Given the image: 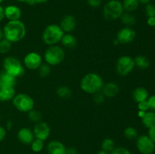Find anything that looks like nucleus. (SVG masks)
<instances>
[{
	"label": "nucleus",
	"mask_w": 155,
	"mask_h": 154,
	"mask_svg": "<svg viewBox=\"0 0 155 154\" xmlns=\"http://www.w3.org/2000/svg\"><path fill=\"white\" fill-rule=\"evenodd\" d=\"M66 149L64 145L58 140H52L47 146L48 154H66Z\"/></svg>",
	"instance_id": "f3484780"
},
{
	"label": "nucleus",
	"mask_w": 155,
	"mask_h": 154,
	"mask_svg": "<svg viewBox=\"0 0 155 154\" xmlns=\"http://www.w3.org/2000/svg\"><path fill=\"white\" fill-rule=\"evenodd\" d=\"M42 62V56L37 52H32L28 53L26 54L24 58V64L27 69L34 70V69H38V68L41 66Z\"/></svg>",
	"instance_id": "9d476101"
},
{
	"label": "nucleus",
	"mask_w": 155,
	"mask_h": 154,
	"mask_svg": "<svg viewBox=\"0 0 155 154\" xmlns=\"http://www.w3.org/2000/svg\"><path fill=\"white\" fill-rule=\"evenodd\" d=\"M104 85L102 78L95 72L85 75L80 81V88L86 93L94 95L101 91Z\"/></svg>",
	"instance_id": "f03ea898"
},
{
	"label": "nucleus",
	"mask_w": 155,
	"mask_h": 154,
	"mask_svg": "<svg viewBox=\"0 0 155 154\" xmlns=\"http://www.w3.org/2000/svg\"><path fill=\"white\" fill-rule=\"evenodd\" d=\"M150 1L151 0H139V2L142 3V4H148V3H149Z\"/></svg>",
	"instance_id": "49530a36"
},
{
	"label": "nucleus",
	"mask_w": 155,
	"mask_h": 154,
	"mask_svg": "<svg viewBox=\"0 0 155 154\" xmlns=\"http://www.w3.org/2000/svg\"><path fill=\"white\" fill-rule=\"evenodd\" d=\"M2 1H3V0H0V3H1Z\"/></svg>",
	"instance_id": "3c124183"
},
{
	"label": "nucleus",
	"mask_w": 155,
	"mask_h": 154,
	"mask_svg": "<svg viewBox=\"0 0 155 154\" xmlns=\"http://www.w3.org/2000/svg\"><path fill=\"white\" fill-rule=\"evenodd\" d=\"M136 37V33L135 30L129 27L120 29L117 33L116 39L119 43L129 44L133 42Z\"/></svg>",
	"instance_id": "9b49d317"
},
{
	"label": "nucleus",
	"mask_w": 155,
	"mask_h": 154,
	"mask_svg": "<svg viewBox=\"0 0 155 154\" xmlns=\"http://www.w3.org/2000/svg\"><path fill=\"white\" fill-rule=\"evenodd\" d=\"M15 96V87L0 88V101H11Z\"/></svg>",
	"instance_id": "aec40b11"
},
{
	"label": "nucleus",
	"mask_w": 155,
	"mask_h": 154,
	"mask_svg": "<svg viewBox=\"0 0 155 154\" xmlns=\"http://www.w3.org/2000/svg\"><path fill=\"white\" fill-rule=\"evenodd\" d=\"M138 108L139 110H142V111H147L148 110H149V104H148V100L138 103Z\"/></svg>",
	"instance_id": "c9c22d12"
},
{
	"label": "nucleus",
	"mask_w": 155,
	"mask_h": 154,
	"mask_svg": "<svg viewBox=\"0 0 155 154\" xmlns=\"http://www.w3.org/2000/svg\"><path fill=\"white\" fill-rule=\"evenodd\" d=\"M134 67V59L130 56H122L119 57L116 63V72L121 76L129 75Z\"/></svg>",
	"instance_id": "6e6552de"
},
{
	"label": "nucleus",
	"mask_w": 155,
	"mask_h": 154,
	"mask_svg": "<svg viewBox=\"0 0 155 154\" xmlns=\"http://www.w3.org/2000/svg\"><path fill=\"white\" fill-rule=\"evenodd\" d=\"M142 122L145 127L148 128L155 126V112H146L145 116L142 119Z\"/></svg>",
	"instance_id": "5701e85b"
},
{
	"label": "nucleus",
	"mask_w": 155,
	"mask_h": 154,
	"mask_svg": "<svg viewBox=\"0 0 155 154\" xmlns=\"http://www.w3.org/2000/svg\"><path fill=\"white\" fill-rule=\"evenodd\" d=\"M65 57V53L63 48L59 45H51L47 48L44 54V59L46 63L50 66H57L60 64Z\"/></svg>",
	"instance_id": "39448f33"
},
{
	"label": "nucleus",
	"mask_w": 155,
	"mask_h": 154,
	"mask_svg": "<svg viewBox=\"0 0 155 154\" xmlns=\"http://www.w3.org/2000/svg\"><path fill=\"white\" fill-rule=\"evenodd\" d=\"M104 98H105V96L104 95V94L101 91L98 92V93H95L93 95V100L96 104H101L102 103H104Z\"/></svg>",
	"instance_id": "72a5a7b5"
},
{
	"label": "nucleus",
	"mask_w": 155,
	"mask_h": 154,
	"mask_svg": "<svg viewBox=\"0 0 155 154\" xmlns=\"http://www.w3.org/2000/svg\"><path fill=\"white\" fill-rule=\"evenodd\" d=\"M133 98L137 104L142 101H147L148 98V91L143 87L136 88L133 91Z\"/></svg>",
	"instance_id": "6ab92c4d"
},
{
	"label": "nucleus",
	"mask_w": 155,
	"mask_h": 154,
	"mask_svg": "<svg viewBox=\"0 0 155 154\" xmlns=\"http://www.w3.org/2000/svg\"><path fill=\"white\" fill-rule=\"evenodd\" d=\"M11 48H12V42L5 38L0 40V53L1 54H6L10 51Z\"/></svg>",
	"instance_id": "7c9ffc66"
},
{
	"label": "nucleus",
	"mask_w": 155,
	"mask_h": 154,
	"mask_svg": "<svg viewBox=\"0 0 155 154\" xmlns=\"http://www.w3.org/2000/svg\"><path fill=\"white\" fill-rule=\"evenodd\" d=\"M136 146L142 154H151L155 149V143L148 135H141L137 137Z\"/></svg>",
	"instance_id": "1a4fd4ad"
},
{
	"label": "nucleus",
	"mask_w": 155,
	"mask_h": 154,
	"mask_svg": "<svg viewBox=\"0 0 155 154\" xmlns=\"http://www.w3.org/2000/svg\"><path fill=\"white\" fill-rule=\"evenodd\" d=\"M97 154H109V152H105V151H104L101 149V151H99V152H97Z\"/></svg>",
	"instance_id": "09e8293b"
},
{
	"label": "nucleus",
	"mask_w": 155,
	"mask_h": 154,
	"mask_svg": "<svg viewBox=\"0 0 155 154\" xmlns=\"http://www.w3.org/2000/svg\"><path fill=\"white\" fill-rule=\"evenodd\" d=\"M62 45L68 48H74L77 46V40L74 36H73L71 33H65L64 34L61 40Z\"/></svg>",
	"instance_id": "412c9836"
},
{
	"label": "nucleus",
	"mask_w": 155,
	"mask_h": 154,
	"mask_svg": "<svg viewBox=\"0 0 155 154\" xmlns=\"http://www.w3.org/2000/svg\"><path fill=\"white\" fill-rule=\"evenodd\" d=\"M27 113H28V118L30 119V121H32V122H36V123L41 122V119H42V115L39 111L33 110H33H30V111L28 112Z\"/></svg>",
	"instance_id": "c85d7f7f"
},
{
	"label": "nucleus",
	"mask_w": 155,
	"mask_h": 154,
	"mask_svg": "<svg viewBox=\"0 0 155 154\" xmlns=\"http://www.w3.org/2000/svg\"><path fill=\"white\" fill-rule=\"evenodd\" d=\"M17 136H18V139L21 143L27 145L31 144V143L35 139L33 131L28 128H21L18 131Z\"/></svg>",
	"instance_id": "4468645a"
},
{
	"label": "nucleus",
	"mask_w": 155,
	"mask_h": 154,
	"mask_svg": "<svg viewBox=\"0 0 155 154\" xmlns=\"http://www.w3.org/2000/svg\"><path fill=\"white\" fill-rule=\"evenodd\" d=\"M61 28L64 33H70L75 30L77 27V20L73 15H66L62 18L60 24Z\"/></svg>",
	"instance_id": "ddd939ff"
},
{
	"label": "nucleus",
	"mask_w": 155,
	"mask_h": 154,
	"mask_svg": "<svg viewBox=\"0 0 155 154\" xmlns=\"http://www.w3.org/2000/svg\"><path fill=\"white\" fill-rule=\"evenodd\" d=\"M145 14L148 16V18L151 17H155V5L149 4L148 3L145 6Z\"/></svg>",
	"instance_id": "473e14b6"
},
{
	"label": "nucleus",
	"mask_w": 155,
	"mask_h": 154,
	"mask_svg": "<svg viewBox=\"0 0 155 154\" xmlns=\"http://www.w3.org/2000/svg\"><path fill=\"white\" fill-rule=\"evenodd\" d=\"M12 103L17 110L24 113H28L34 107V101L27 94L20 93L15 95L12 99Z\"/></svg>",
	"instance_id": "0eeeda50"
},
{
	"label": "nucleus",
	"mask_w": 155,
	"mask_h": 154,
	"mask_svg": "<svg viewBox=\"0 0 155 154\" xmlns=\"http://www.w3.org/2000/svg\"><path fill=\"white\" fill-rule=\"evenodd\" d=\"M66 154H78V152L75 148L69 147L66 149Z\"/></svg>",
	"instance_id": "79ce46f5"
},
{
	"label": "nucleus",
	"mask_w": 155,
	"mask_h": 154,
	"mask_svg": "<svg viewBox=\"0 0 155 154\" xmlns=\"http://www.w3.org/2000/svg\"><path fill=\"white\" fill-rule=\"evenodd\" d=\"M31 149L33 152H39L42 150L44 147V141L39 139L35 138L33 141L31 143Z\"/></svg>",
	"instance_id": "2f4dec72"
},
{
	"label": "nucleus",
	"mask_w": 155,
	"mask_h": 154,
	"mask_svg": "<svg viewBox=\"0 0 155 154\" xmlns=\"http://www.w3.org/2000/svg\"><path fill=\"white\" fill-rule=\"evenodd\" d=\"M18 1H19V2H27V0H18Z\"/></svg>",
	"instance_id": "8fccbe9b"
},
{
	"label": "nucleus",
	"mask_w": 155,
	"mask_h": 154,
	"mask_svg": "<svg viewBox=\"0 0 155 154\" xmlns=\"http://www.w3.org/2000/svg\"><path fill=\"white\" fill-rule=\"evenodd\" d=\"M115 148V143L113 139L105 138L101 143V149L107 152H110Z\"/></svg>",
	"instance_id": "bb28decb"
},
{
	"label": "nucleus",
	"mask_w": 155,
	"mask_h": 154,
	"mask_svg": "<svg viewBox=\"0 0 155 154\" xmlns=\"http://www.w3.org/2000/svg\"><path fill=\"white\" fill-rule=\"evenodd\" d=\"M35 2L36 4H42V3H45L46 2H48V0H33Z\"/></svg>",
	"instance_id": "a18cd8bd"
},
{
	"label": "nucleus",
	"mask_w": 155,
	"mask_h": 154,
	"mask_svg": "<svg viewBox=\"0 0 155 154\" xmlns=\"http://www.w3.org/2000/svg\"><path fill=\"white\" fill-rule=\"evenodd\" d=\"M124 9L122 2L118 0H110L103 8V15L107 21H116L120 18Z\"/></svg>",
	"instance_id": "20e7f679"
},
{
	"label": "nucleus",
	"mask_w": 155,
	"mask_h": 154,
	"mask_svg": "<svg viewBox=\"0 0 155 154\" xmlns=\"http://www.w3.org/2000/svg\"><path fill=\"white\" fill-rule=\"evenodd\" d=\"M148 102L149 104V110L155 112V95H152L148 98Z\"/></svg>",
	"instance_id": "e433bc0d"
},
{
	"label": "nucleus",
	"mask_w": 155,
	"mask_h": 154,
	"mask_svg": "<svg viewBox=\"0 0 155 154\" xmlns=\"http://www.w3.org/2000/svg\"><path fill=\"white\" fill-rule=\"evenodd\" d=\"M87 2L92 8H98L101 5V0H87Z\"/></svg>",
	"instance_id": "4c0bfd02"
},
{
	"label": "nucleus",
	"mask_w": 155,
	"mask_h": 154,
	"mask_svg": "<svg viewBox=\"0 0 155 154\" xmlns=\"http://www.w3.org/2000/svg\"><path fill=\"white\" fill-rule=\"evenodd\" d=\"M135 66H137L139 69H145L150 66V60L147 57L144 55H138L134 59Z\"/></svg>",
	"instance_id": "4be33fe9"
},
{
	"label": "nucleus",
	"mask_w": 155,
	"mask_h": 154,
	"mask_svg": "<svg viewBox=\"0 0 155 154\" xmlns=\"http://www.w3.org/2000/svg\"><path fill=\"white\" fill-rule=\"evenodd\" d=\"M35 138L41 140H45L49 137L51 129L48 124L45 122H39L35 125L33 130Z\"/></svg>",
	"instance_id": "f8f14e48"
},
{
	"label": "nucleus",
	"mask_w": 155,
	"mask_h": 154,
	"mask_svg": "<svg viewBox=\"0 0 155 154\" xmlns=\"http://www.w3.org/2000/svg\"><path fill=\"white\" fill-rule=\"evenodd\" d=\"M124 134L126 138L129 140H134L138 137V131L133 127L129 126L124 130Z\"/></svg>",
	"instance_id": "cd10ccee"
},
{
	"label": "nucleus",
	"mask_w": 155,
	"mask_h": 154,
	"mask_svg": "<svg viewBox=\"0 0 155 154\" xmlns=\"http://www.w3.org/2000/svg\"><path fill=\"white\" fill-rule=\"evenodd\" d=\"M3 38H4V34H3V30H2V29L0 28V40H2Z\"/></svg>",
	"instance_id": "de8ad7c7"
},
{
	"label": "nucleus",
	"mask_w": 155,
	"mask_h": 154,
	"mask_svg": "<svg viewBox=\"0 0 155 154\" xmlns=\"http://www.w3.org/2000/svg\"><path fill=\"white\" fill-rule=\"evenodd\" d=\"M120 20L123 24L127 27H130V26L134 25L136 23V18L133 14H132L130 12H126L123 14L120 17Z\"/></svg>",
	"instance_id": "393cba45"
},
{
	"label": "nucleus",
	"mask_w": 155,
	"mask_h": 154,
	"mask_svg": "<svg viewBox=\"0 0 155 154\" xmlns=\"http://www.w3.org/2000/svg\"><path fill=\"white\" fill-rule=\"evenodd\" d=\"M56 93H57L58 96L59 98L66 99V98H71V95H72V91L68 86L62 85L58 88L57 91H56Z\"/></svg>",
	"instance_id": "a878e982"
},
{
	"label": "nucleus",
	"mask_w": 155,
	"mask_h": 154,
	"mask_svg": "<svg viewBox=\"0 0 155 154\" xmlns=\"http://www.w3.org/2000/svg\"><path fill=\"white\" fill-rule=\"evenodd\" d=\"M148 136L155 143V126L148 128Z\"/></svg>",
	"instance_id": "58836bf2"
},
{
	"label": "nucleus",
	"mask_w": 155,
	"mask_h": 154,
	"mask_svg": "<svg viewBox=\"0 0 155 154\" xmlns=\"http://www.w3.org/2000/svg\"><path fill=\"white\" fill-rule=\"evenodd\" d=\"M6 136V130L5 128L0 126V142L2 141Z\"/></svg>",
	"instance_id": "ea45409f"
},
{
	"label": "nucleus",
	"mask_w": 155,
	"mask_h": 154,
	"mask_svg": "<svg viewBox=\"0 0 155 154\" xmlns=\"http://www.w3.org/2000/svg\"><path fill=\"white\" fill-rule=\"evenodd\" d=\"M5 18V12H4V8L0 5V22L4 19Z\"/></svg>",
	"instance_id": "37998d69"
},
{
	"label": "nucleus",
	"mask_w": 155,
	"mask_h": 154,
	"mask_svg": "<svg viewBox=\"0 0 155 154\" xmlns=\"http://www.w3.org/2000/svg\"><path fill=\"white\" fill-rule=\"evenodd\" d=\"M4 38L11 42H18L22 40L26 35V27L20 20L10 21L3 28Z\"/></svg>",
	"instance_id": "f257e3e1"
},
{
	"label": "nucleus",
	"mask_w": 155,
	"mask_h": 154,
	"mask_svg": "<svg viewBox=\"0 0 155 154\" xmlns=\"http://www.w3.org/2000/svg\"><path fill=\"white\" fill-rule=\"evenodd\" d=\"M16 78L5 70L0 72V88L15 87Z\"/></svg>",
	"instance_id": "a211bd4d"
},
{
	"label": "nucleus",
	"mask_w": 155,
	"mask_h": 154,
	"mask_svg": "<svg viewBox=\"0 0 155 154\" xmlns=\"http://www.w3.org/2000/svg\"><path fill=\"white\" fill-rule=\"evenodd\" d=\"M101 92L107 98H114L117 96L120 92V87L117 83L110 82L107 84H104L101 89Z\"/></svg>",
	"instance_id": "dca6fc26"
},
{
	"label": "nucleus",
	"mask_w": 155,
	"mask_h": 154,
	"mask_svg": "<svg viewBox=\"0 0 155 154\" xmlns=\"http://www.w3.org/2000/svg\"><path fill=\"white\" fill-rule=\"evenodd\" d=\"M5 17L10 21H18L20 20L22 12L21 8L16 5H8L4 8Z\"/></svg>",
	"instance_id": "2eb2a0df"
},
{
	"label": "nucleus",
	"mask_w": 155,
	"mask_h": 154,
	"mask_svg": "<svg viewBox=\"0 0 155 154\" xmlns=\"http://www.w3.org/2000/svg\"><path fill=\"white\" fill-rule=\"evenodd\" d=\"M64 34V33L60 26L57 24H50L44 30L42 39L44 43L51 46L57 45L58 42H60Z\"/></svg>",
	"instance_id": "7ed1b4c3"
},
{
	"label": "nucleus",
	"mask_w": 155,
	"mask_h": 154,
	"mask_svg": "<svg viewBox=\"0 0 155 154\" xmlns=\"http://www.w3.org/2000/svg\"><path fill=\"white\" fill-rule=\"evenodd\" d=\"M145 113H146V111H142V110H139V113H138V115H139V117L141 118V119H142V118H143V116H145Z\"/></svg>",
	"instance_id": "c03bdc74"
},
{
	"label": "nucleus",
	"mask_w": 155,
	"mask_h": 154,
	"mask_svg": "<svg viewBox=\"0 0 155 154\" xmlns=\"http://www.w3.org/2000/svg\"><path fill=\"white\" fill-rule=\"evenodd\" d=\"M147 24H148L150 27H155V17L148 18V20H147Z\"/></svg>",
	"instance_id": "a19ab883"
},
{
	"label": "nucleus",
	"mask_w": 155,
	"mask_h": 154,
	"mask_svg": "<svg viewBox=\"0 0 155 154\" xmlns=\"http://www.w3.org/2000/svg\"><path fill=\"white\" fill-rule=\"evenodd\" d=\"M3 68L5 72L15 78L24 75L25 70L19 60L14 57H7L3 61Z\"/></svg>",
	"instance_id": "423d86ee"
},
{
	"label": "nucleus",
	"mask_w": 155,
	"mask_h": 154,
	"mask_svg": "<svg viewBox=\"0 0 155 154\" xmlns=\"http://www.w3.org/2000/svg\"><path fill=\"white\" fill-rule=\"evenodd\" d=\"M123 7L127 12H133L139 8V0H124L122 2Z\"/></svg>",
	"instance_id": "b1692460"
},
{
	"label": "nucleus",
	"mask_w": 155,
	"mask_h": 154,
	"mask_svg": "<svg viewBox=\"0 0 155 154\" xmlns=\"http://www.w3.org/2000/svg\"><path fill=\"white\" fill-rule=\"evenodd\" d=\"M110 154H131V152L126 148L120 146V147L114 148L112 152H110Z\"/></svg>",
	"instance_id": "f704fd0d"
},
{
	"label": "nucleus",
	"mask_w": 155,
	"mask_h": 154,
	"mask_svg": "<svg viewBox=\"0 0 155 154\" xmlns=\"http://www.w3.org/2000/svg\"><path fill=\"white\" fill-rule=\"evenodd\" d=\"M38 72H39V75L42 78H45L48 76L51 72V68H50V65L48 63H43L41 64V66L38 68Z\"/></svg>",
	"instance_id": "c756f323"
}]
</instances>
